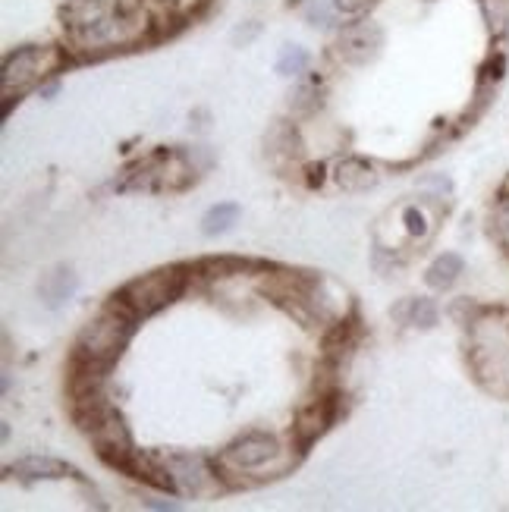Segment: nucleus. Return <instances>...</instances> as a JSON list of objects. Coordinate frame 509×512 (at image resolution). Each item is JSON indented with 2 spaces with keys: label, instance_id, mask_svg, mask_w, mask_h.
Wrapping results in <instances>:
<instances>
[{
  "label": "nucleus",
  "instance_id": "obj_21",
  "mask_svg": "<svg viewBox=\"0 0 509 512\" xmlns=\"http://www.w3.org/2000/svg\"><path fill=\"white\" fill-rule=\"evenodd\" d=\"M481 10H484V16H488L491 29H503V22L509 16L506 0H481Z\"/></svg>",
  "mask_w": 509,
  "mask_h": 512
},
{
  "label": "nucleus",
  "instance_id": "obj_17",
  "mask_svg": "<svg viewBox=\"0 0 509 512\" xmlns=\"http://www.w3.org/2000/svg\"><path fill=\"white\" fill-rule=\"evenodd\" d=\"M236 217H239V205H233V202H220V205H214V208L202 217V233H205V236H220V233H227V230L236 224Z\"/></svg>",
  "mask_w": 509,
  "mask_h": 512
},
{
  "label": "nucleus",
  "instance_id": "obj_25",
  "mask_svg": "<svg viewBox=\"0 0 509 512\" xmlns=\"http://www.w3.org/2000/svg\"><path fill=\"white\" fill-rule=\"evenodd\" d=\"M154 4H161L167 10H186L189 4H195V0H154Z\"/></svg>",
  "mask_w": 509,
  "mask_h": 512
},
{
  "label": "nucleus",
  "instance_id": "obj_22",
  "mask_svg": "<svg viewBox=\"0 0 509 512\" xmlns=\"http://www.w3.org/2000/svg\"><path fill=\"white\" fill-rule=\"evenodd\" d=\"M378 0H334V7L340 16H365Z\"/></svg>",
  "mask_w": 509,
  "mask_h": 512
},
{
  "label": "nucleus",
  "instance_id": "obj_11",
  "mask_svg": "<svg viewBox=\"0 0 509 512\" xmlns=\"http://www.w3.org/2000/svg\"><path fill=\"white\" fill-rule=\"evenodd\" d=\"M110 10H114V0H66L60 7V19L66 35H79L88 26H95L98 19H104Z\"/></svg>",
  "mask_w": 509,
  "mask_h": 512
},
{
  "label": "nucleus",
  "instance_id": "obj_9",
  "mask_svg": "<svg viewBox=\"0 0 509 512\" xmlns=\"http://www.w3.org/2000/svg\"><path fill=\"white\" fill-rule=\"evenodd\" d=\"M334 415H337V406H334V396L330 393H321L308 406H302L296 415V425H293L299 447L305 450V447H312L318 437H324L327 428L334 425Z\"/></svg>",
  "mask_w": 509,
  "mask_h": 512
},
{
  "label": "nucleus",
  "instance_id": "obj_3",
  "mask_svg": "<svg viewBox=\"0 0 509 512\" xmlns=\"http://www.w3.org/2000/svg\"><path fill=\"white\" fill-rule=\"evenodd\" d=\"M189 277L192 274H186V267H180V264L158 267V271L129 280L117 296L132 311H136L139 321H142V318L158 315L161 308H167V305H173L176 299H180L186 293V286H189Z\"/></svg>",
  "mask_w": 509,
  "mask_h": 512
},
{
  "label": "nucleus",
  "instance_id": "obj_24",
  "mask_svg": "<svg viewBox=\"0 0 509 512\" xmlns=\"http://www.w3.org/2000/svg\"><path fill=\"white\" fill-rule=\"evenodd\" d=\"M503 70H506V60L500 57V54H494L491 60H488V66H484V82H500L503 79Z\"/></svg>",
  "mask_w": 509,
  "mask_h": 512
},
{
  "label": "nucleus",
  "instance_id": "obj_1",
  "mask_svg": "<svg viewBox=\"0 0 509 512\" xmlns=\"http://www.w3.org/2000/svg\"><path fill=\"white\" fill-rule=\"evenodd\" d=\"M136 324H139V315L114 293L98 315L79 330L73 359H82L88 365H98L107 371L129 346Z\"/></svg>",
  "mask_w": 509,
  "mask_h": 512
},
{
  "label": "nucleus",
  "instance_id": "obj_12",
  "mask_svg": "<svg viewBox=\"0 0 509 512\" xmlns=\"http://www.w3.org/2000/svg\"><path fill=\"white\" fill-rule=\"evenodd\" d=\"M334 180L343 192H368L378 186V167L365 158H343L334 170Z\"/></svg>",
  "mask_w": 509,
  "mask_h": 512
},
{
  "label": "nucleus",
  "instance_id": "obj_15",
  "mask_svg": "<svg viewBox=\"0 0 509 512\" xmlns=\"http://www.w3.org/2000/svg\"><path fill=\"white\" fill-rule=\"evenodd\" d=\"M264 145H268L271 154H283V158H299V154H302L299 132H296L293 123H286V120H277L271 126V132L264 136Z\"/></svg>",
  "mask_w": 509,
  "mask_h": 512
},
{
  "label": "nucleus",
  "instance_id": "obj_10",
  "mask_svg": "<svg viewBox=\"0 0 509 512\" xmlns=\"http://www.w3.org/2000/svg\"><path fill=\"white\" fill-rule=\"evenodd\" d=\"M7 475L19 478V481H57V478H79V472L73 465H66L63 459H54V456H26L13 462Z\"/></svg>",
  "mask_w": 509,
  "mask_h": 512
},
{
  "label": "nucleus",
  "instance_id": "obj_13",
  "mask_svg": "<svg viewBox=\"0 0 509 512\" xmlns=\"http://www.w3.org/2000/svg\"><path fill=\"white\" fill-rule=\"evenodd\" d=\"M462 258L456 255V252H444V255H437L434 261H431V267L425 271V283L431 286V289H450L456 280H459V274H462Z\"/></svg>",
  "mask_w": 509,
  "mask_h": 512
},
{
  "label": "nucleus",
  "instance_id": "obj_4",
  "mask_svg": "<svg viewBox=\"0 0 509 512\" xmlns=\"http://www.w3.org/2000/svg\"><path fill=\"white\" fill-rule=\"evenodd\" d=\"M142 35H145V16L126 4H114V10L104 19H98L95 26H88L79 35H70V41L82 54H104V51L129 48V44L142 41Z\"/></svg>",
  "mask_w": 509,
  "mask_h": 512
},
{
  "label": "nucleus",
  "instance_id": "obj_7",
  "mask_svg": "<svg viewBox=\"0 0 509 512\" xmlns=\"http://www.w3.org/2000/svg\"><path fill=\"white\" fill-rule=\"evenodd\" d=\"M167 472L173 478L176 494H192V497H205L208 491L220 484L217 465H211L202 453H167L161 456Z\"/></svg>",
  "mask_w": 509,
  "mask_h": 512
},
{
  "label": "nucleus",
  "instance_id": "obj_20",
  "mask_svg": "<svg viewBox=\"0 0 509 512\" xmlns=\"http://www.w3.org/2000/svg\"><path fill=\"white\" fill-rule=\"evenodd\" d=\"M318 104H321V98H318L315 82H302V85H296V92H290V107L299 110V114H312Z\"/></svg>",
  "mask_w": 509,
  "mask_h": 512
},
{
  "label": "nucleus",
  "instance_id": "obj_14",
  "mask_svg": "<svg viewBox=\"0 0 509 512\" xmlns=\"http://www.w3.org/2000/svg\"><path fill=\"white\" fill-rule=\"evenodd\" d=\"M41 299L48 302L51 308H57V305H63L66 299L73 296V289H76V277H73V271L70 267H57V271H51L48 277L41 280Z\"/></svg>",
  "mask_w": 509,
  "mask_h": 512
},
{
  "label": "nucleus",
  "instance_id": "obj_2",
  "mask_svg": "<svg viewBox=\"0 0 509 512\" xmlns=\"http://www.w3.org/2000/svg\"><path fill=\"white\" fill-rule=\"evenodd\" d=\"M472 371L484 390L509 399V324L500 315L472 321Z\"/></svg>",
  "mask_w": 509,
  "mask_h": 512
},
{
  "label": "nucleus",
  "instance_id": "obj_5",
  "mask_svg": "<svg viewBox=\"0 0 509 512\" xmlns=\"http://www.w3.org/2000/svg\"><path fill=\"white\" fill-rule=\"evenodd\" d=\"M60 66V51L48 48V44H26V48H16L4 60V73H0V88H4V98L22 95L26 88L41 82L48 73H54Z\"/></svg>",
  "mask_w": 509,
  "mask_h": 512
},
{
  "label": "nucleus",
  "instance_id": "obj_19",
  "mask_svg": "<svg viewBox=\"0 0 509 512\" xmlns=\"http://www.w3.org/2000/svg\"><path fill=\"white\" fill-rule=\"evenodd\" d=\"M334 16H340L337 7H334V0H308L305 19L312 22V26H321V29L334 26Z\"/></svg>",
  "mask_w": 509,
  "mask_h": 512
},
{
  "label": "nucleus",
  "instance_id": "obj_8",
  "mask_svg": "<svg viewBox=\"0 0 509 512\" xmlns=\"http://www.w3.org/2000/svg\"><path fill=\"white\" fill-rule=\"evenodd\" d=\"M381 48H384V29L371 19L349 22L337 35V57L352 66H365L371 60H378Z\"/></svg>",
  "mask_w": 509,
  "mask_h": 512
},
{
  "label": "nucleus",
  "instance_id": "obj_6",
  "mask_svg": "<svg viewBox=\"0 0 509 512\" xmlns=\"http://www.w3.org/2000/svg\"><path fill=\"white\" fill-rule=\"evenodd\" d=\"M280 456V443L268 431H249L236 437L230 447L217 456V475L220 481H227L230 475H249V472H264L268 462Z\"/></svg>",
  "mask_w": 509,
  "mask_h": 512
},
{
  "label": "nucleus",
  "instance_id": "obj_23",
  "mask_svg": "<svg viewBox=\"0 0 509 512\" xmlns=\"http://www.w3.org/2000/svg\"><path fill=\"white\" fill-rule=\"evenodd\" d=\"M406 230L412 236H425L428 233V224H425V214L418 208H406Z\"/></svg>",
  "mask_w": 509,
  "mask_h": 512
},
{
  "label": "nucleus",
  "instance_id": "obj_16",
  "mask_svg": "<svg viewBox=\"0 0 509 512\" xmlns=\"http://www.w3.org/2000/svg\"><path fill=\"white\" fill-rule=\"evenodd\" d=\"M396 318H403L412 327L431 330L437 324V305L431 299H409L406 305L396 308Z\"/></svg>",
  "mask_w": 509,
  "mask_h": 512
},
{
  "label": "nucleus",
  "instance_id": "obj_18",
  "mask_svg": "<svg viewBox=\"0 0 509 512\" xmlns=\"http://www.w3.org/2000/svg\"><path fill=\"white\" fill-rule=\"evenodd\" d=\"M308 70V51L299 48V44H286L277 57V73L286 79H299Z\"/></svg>",
  "mask_w": 509,
  "mask_h": 512
}]
</instances>
